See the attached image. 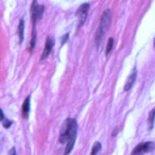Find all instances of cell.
Returning a JSON list of instances; mask_svg holds the SVG:
<instances>
[{
	"instance_id": "1",
	"label": "cell",
	"mask_w": 155,
	"mask_h": 155,
	"mask_svg": "<svg viewBox=\"0 0 155 155\" xmlns=\"http://www.w3.org/2000/svg\"><path fill=\"white\" fill-rule=\"evenodd\" d=\"M77 130L78 124L74 119H66L63 124L62 132L60 135V142L66 143V149H65V154H68L74 144L75 137H77Z\"/></svg>"
},
{
	"instance_id": "2",
	"label": "cell",
	"mask_w": 155,
	"mask_h": 155,
	"mask_svg": "<svg viewBox=\"0 0 155 155\" xmlns=\"http://www.w3.org/2000/svg\"><path fill=\"white\" fill-rule=\"evenodd\" d=\"M110 19H112V12L110 10H105L101 16V20H100L99 27H98L97 33H96V45L97 46L100 45V41L107 31L110 24Z\"/></svg>"
},
{
	"instance_id": "3",
	"label": "cell",
	"mask_w": 155,
	"mask_h": 155,
	"mask_svg": "<svg viewBox=\"0 0 155 155\" xmlns=\"http://www.w3.org/2000/svg\"><path fill=\"white\" fill-rule=\"evenodd\" d=\"M44 14V7L38 5L36 2V0H34L32 3V8H31V15H32V20L34 24H36L37 20L41 18Z\"/></svg>"
},
{
	"instance_id": "4",
	"label": "cell",
	"mask_w": 155,
	"mask_h": 155,
	"mask_svg": "<svg viewBox=\"0 0 155 155\" xmlns=\"http://www.w3.org/2000/svg\"><path fill=\"white\" fill-rule=\"evenodd\" d=\"M88 10H89V5L88 3H84V5H81V7L79 8V10L77 11L75 14H77L78 18H79V25H78L79 27H81L85 22V20H86V18H87Z\"/></svg>"
},
{
	"instance_id": "5",
	"label": "cell",
	"mask_w": 155,
	"mask_h": 155,
	"mask_svg": "<svg viewBox=\"0 0 155 155\" xmlns=\"http://www.w3.org/2000/svg\"><path fill=\"white\" fill-rule=\"evenodd\" d=\"M154 149V144L153 142H142V143L138 144L133 151H132V154H140V153H147L150 152Z\"/></svg>"
},
{
	"instance_id": "6",
	"label": "cell",
	"mask_w": 155,
	"mask_h": 155,
	"mask_svg": "<svg viewBox=\"0 0 155 155\" xmlns=\"http://www.w3.org/2000/svg\"><path fill=\"white\" fill-rule=\"evenodd\" d=\"M53 45H54V39L51 38V37H48L47 41H46L45 50H44L43 55H41V60H45V58L49 55L50 52H51V50H52V48H53Z\"/></svg>"
},
{
	"instance_id": "7",
	"label": "cell",
	"mask_w": 155,
	"mask_h": 155,
	"mask_svg": "<svg viewBox=\"0 0 155 155\" xmlns=\"http://www.w3.org/2000/svg\"><path fill=\"white\" fill-rule=\"evenodd\" d=\"M136 78H137V71H136V69H134L133 72L129 75V78H127V83H125V85H124L125 91H130V89L132 88V86H133L134 83H135V81H136Z\"/></svg>"
},
{
	"instance_id": "8",
	"label": "cell",
	"mask_w": 155,
	"mask_h": 155,
	"mask_svg": "<svg viewBox=\"0 0 155 155\" xmlns=\"http://www.w3.org/2000/svg\"><path fill=\"white\" fill-rule=\"evenodd\" d=\"M30 96L25 100L24 104H22V116L24 118H28L29 112H30Z\"/></svg>"
},
{
	"instance_id": "9",
	"label": "cell",
	"mask_w": 155,
	"mask_h": 155,
	"mask_svg": "<svg viewBox=\"0 0 155 155\" xmlns=\"http://www.w3.org/2000/svg\"><path fill=\"white\" fill-rule=\"evenodd\" d=\"M24 29H25V21L21 18L19 21V26H18V35H19L20 43H22V41H24Z\"/></svg>"
},
{
	"instance_id": "10",
	"label": "cell",
	"mask_w": 155,
	"mask_h": 155,
	"mask_svg": "<svg viewBox=\"0 0 155 155\" xmlns=\"http://www.w3.org/2000/svg\"><path fill=\"white\" fill-rule=\"evenodd\" d=\"M154 119H155V107L149 114V119H148V123H149V129L152 130L153 125H154Z\"/></svg>"
},
{
	"instance_id": "11",
	"label": "cell",
	"mask_w": 155,
	"mask_h": 155,
	"mask_svg": "<svg viewBox=\"0 0 155 155\" xmlns=\"http://www.w3.org/2000/svg\"><path fill=\"white\" fill-rule=\"evenodd\" d=\"M1 123H2V125L5 127H10L12 124V122L10 120H7V119L5 118V115H3V112H1Z\"/></svg>"
},
{
	"instance_id": "12",
	"label": "cell",
	"mask_w": 155,
	"mask_h": 155,
	"mask_svg": "<svg viewBox=\"0 0 155 155\" xmlns=\"http://www.w3.org/2000/svg\"><path fill=\"white\" fill-rule=\"evenodd\" d=\"M113 47H114V39L110 38V39H108V41H107V47H106V55H108V54L110 53Z\"/></svg>"
},
{
	"instance_id": "13",
	"label": "cell",
	"mask_w": 155,
	"mask_h": 155,
	"mask_svg": "<svg viewBox=\"0 0 155 155\" xmlns=\"http://www.w3.org/2000/svg\"><path fill=\"white\" fill-rule=\"evenodd\" d=\"M100 149H101V143H100V142H96V143L94 144V148H93V151H91V154H93V155L97 154V153L99 152Z\"/></svg>"
},
{
	"instance_id": "14",
	"label": "cell",
	"mask_w": 155,
	"mask_h": 155,
	"mask_svg": "<svg viewBox=\"0 0 155 155\" xmlns=\"http://www.w3.org/2000/svg\"><path fill=\"white\" fill-rule=\"evenodd\" d=\"M35 39H36V32L35 30L33 31V34H32V38H31V43H30V50L32 51L33 48L35 47Z\"/></svg>"
},
{
	"instance_id": "15",
	"label": "cell",
	"mask_w": 155,
	"mask_h": 155,
	"mask_svg": "<svg viewBox=\"0 0 155 155\" xmlns=\"http://www.w3.org/2000/svg\"><path fill=\"white\" fill-rule=\"evenodd\" d=\"M67 38H68V35H65V37H64V39H63V41H62V43L64 44L65 41H66V39H67Z\"/></svg>"
},
{
	"instance_id": "16",
	"label": "cell",
	"mask_w": 155,
	"mask_h": 155,
	"mask_svg": "<svg viewBox=\"0 0 155 155\" xmlns=\"http://www.w3.org/2000/svg\"><path fill=\"white\" fill-rule=\"evenodd\" d=\"M11 153H12V154H15V150H14V149H13V150L11 151Z\"/></svg>"
},
{
	"instance_id": "17",
	"label": "cell",
	"mask_w": 155,
	"mask_h": 155,
	"mask_svg": "<svg viewBox=\"0 0 155 155\" xmlns=\"http://www.w3.org/2000/svg\"><path fill=\"white\" fill-rule=\"evenodd\" d=\"M154 46H155V39H154Z\"/></svg>"
}]
</instances>
